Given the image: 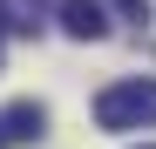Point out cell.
<instances>
[{
  "label": "cell",
  "instance_id": "7",
  "mask_svg": "<svg viewBox=\"0 0 156 149\" xmlns=\"http://www.w3.org/2000/svg\"><path fill=\"white\" fill-rule=\"evenodd\" d=\"M143 149H156V142H143Z\"/></svg>",
  "mask_w": 156,
  "mask_h": 149
},
{
  "label": "cell",
  "instance_id": "2",
  "mask_svg": "<svg viewBox=\"0 0 156 149\" xmlns=\"http://www.w3.org/2000/svg\"><path fill=\"white\" fill-rule=\"evenodd\" d=\"M61 27H68V41H102L109 34V7L102 0H61Z\"/></svg>",
  "mask_w": 156,
  "mask_h": 149
},
{
  "label": "cell",
  "instance_id": "4",
  "mask_svg": "<svg viewBox=\"0 0 156 149\" xmlns=\"http://www.w3.org/2000/svg\"><path fill=\"white\" fill-rule=\"evenodd\" d=\"M48 0H0V34H41Z\"/></svg>",
  "mask_w": 156,
  "mask_h": 149
},
{
  "label": "cell",
  "instance_id": "1",
  "mask_svg": "<svg viewBox=\"0 0 156 149\" xmlns=\"http://www.w3.org/2000/svg\"><path fill=\"white\" fill-rule=\"evenodd\" d=\"M143 122H156V81L149 74H136V81H109L95 95V129H143Z\"/></svg>",
  "mask_w": 156,
  "mask_h": 149
},
{
  "label": "cell",
  "instance_id": "6",
  "mask_svg": "<svg viewBox=\"0 0 156 149\" xmlns=\"http://www.w3.org/2000/svg\"><path fill=\"white\" fill-rule=\"evenodd\" d=\"M0 149H7V129H0Z\"/></svg>",
  "mask_w": 156,
  "mask_h": 149
},
{
  "label": "cell",
  "instance_id": "3",
  "mask_svg": "<svg viewBox=\"0 0 156 149\" xmlns=\"http://www.w3.org/2000/svg\"><path fill=\"white\" fill-rule=\"evenodd\" d=\"M0 129H7V149L14 142H41L48 136V109L41 102H7L0 109Z\"/></svg>",
  "mask_w": 156,
  "mask_h": 149
},
{
  "label": "cell",
  "instance_id": "5",
  "mask_svg": "<svg viewBox=\"0 0 156 149\" xmlns=\"http://www.w3.org/2000/svg\"><path fill=\"white\" fill-rule=\"evenodd\" d=\"M109 7H115L122 20H136V27H143V20H149V0H109Z\"/></svg>",
  "mask_w": 156,
  "mask_h": 149
}]
</instances>
